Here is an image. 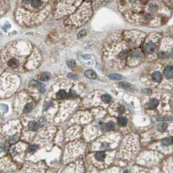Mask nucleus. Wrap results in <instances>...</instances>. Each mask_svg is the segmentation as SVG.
<instances>
[{"label": "nucleus", "mask_w": 173, "mask_h": 173, "mask_svg": "<svg viewBox=\"0 0 173 173\" xmlns=\"http://www.w3.org/2000/svg\"><path fill=\"white\" fill-rule=\"evenodd\" d=\"M83 58L85 59H89L91 58V56L89 55H83Z\"/></svg>", "instance_id": "473e14b6"}, {"label": "nucleus", "mask_w": 173, "mask_h": 173, "mask_svg": "<svg viewBox=\"0 0 173 173\" xmlns=\"http://www.w3.org/2000/svg\"><path fill=\"white\" fill-rule=\"evenodd\" d=\"M95 157L98 161H103L106 157V154L103 152H98L95 154Z\"/></svg>", "instance_id": "ddd939ff"}, {"label": "nucleus", "mask_w": 173, "mask_h": 173, "mask_svg": "<svg viewBox=\"0 0 173 173\" xmlns=\"http://www.w3.org/2000/svg\"><path fill=\"white\" fill-rule=\"evenodd\" d=\"M169 56V54L166 51H160L159 53V57L160 58H166Z\"/></svg>", "instance_id": "b1692460"}, {"label": "nucleus", "mask_w": 173, "mask_h": 173, "mask_svg": "<svg viewBox=\"0 0 173 173\" xmlns=\"http://www.w3.org/2000/svg\"><path fill=\"white\" fill-rule=\"evenodd\" d=\"M124 173H128V171H125Z\"/></svg>", "instance_id": "c9c22d12"}, {"label": "nucleus", "mask_w": 173, "mask_h": 173, "mask_svg": "<svg viewBox=\"0 0 173 173\" xmlns=\"http://www.w3.org/2000/svg\"><path fill=\"white\" fill-rule=\"evenodd\" d=\"M67 65L70 68H73L75 66L76 62H75V61H74V60H70V61H68Z\"/></svg>", "instance_id": "393cba45"}, {"label": "nucleus", "mask_w": 173, "mask_h": 173, "mask_svg": "<svg viewBox=\"0 0 173 173\" xmlns=\"http://www.w3.org/2000/svg\"><path fill=\"white\" fill-rule=\"evenodd\" d=\"M66 96H67V93H66V92L65 91V90H59L56 94V97H57V99H59V100L64 99Z\"/></svg>", "instance_id": "6e6552de"}, {"label": "nucleus", "mask_w": 173, "mask_h": 173, "mask_svg": "<svg viewBox=\"0 0 173 173\" xmlns=\"http://www.w3.org/2000/svg\"><path fill=\"white\" fill-rule=\"evenodd\" d=\"M109 78L113 80H120L124 78V77L119 74H111L109 76Z\"/></svg>", "instance_id": "dca6fc26"}, {"label": "nucleus", "mask_w": 173, "mask_h": 173, "mask_svg": "<svg viewBox=\"0 0 173 173\" xmlns=\"http://www.w3.org/2000/svg\"><path fill=\"white\" fill-rule=\"evenodd\" d=\"M9 140L11 141V143H14V142H16L18 140V137L17 136H12L9 139Z\"/></svg>", "instance_id": "c85d7f7f"}, {"label": "nucleus", "mask_w": 173, "mask_h": 173, "mask_svg": "<svg viewBox=\"0 0 173 173\" xmlns=\"http://www.w3.org/2000/svg\"><path fill=\"white\" fill-rule=\"evenodd\" d=\"M164 76L166 78L170 79L173 78V66H169L164 70Z\"/></svg>", "instance_id": "20e7f679"}, {"label": "nucleus", "mask_w": 173, "mask_h": 173, "mask_svg": "<svg viewBox=\"0 0 173 173\" xmlns=\"http://www.w3.org/2000/svg\"><path fill=\"white\" fill-rule=\"evenodd\" d=\"M118 123L120 126H126L127 125L128 120L127 119L124 118V117H120L118 119Z\"/></svg>", "instance_id": "f3484780"}, {"label": "nucleus", "mask_w": 173, "mask_h": 173, "mask_svg": "<svg viewBox=\"0 0 173 173\" xmlns=\"http://www.w3.org/2000/svg\"><path fill=\"white\" fill-rule=\"evenodd\" d=\"M124 108L123 106H120V107L119 108V113H122L124 112Z\"/></svg>", "instance_id": "7c9ffc66"}, {"label": "nucleus", "mask_w": 173, "mask_h": 173, "mask_svg": "<svg viewBox=\"0 0 173 173\" xmlns=\"http://www.w3.org/2000/svg\"><path fill=\"white\" fill-rule=\"evenodd\" d=\"M104 1H105L106 2H109V1H110L111 0H104Z\"/></svg>", "instance_id": "72a5a7b5"}, {"label": "nucleus", "mask_w": 173, "mask_h": 173, "mask_svg": "<svg viewBox=\"0 0 173 173\" xmlns=\"http://www.w3.org/2000/svg\"><path fill=\"white\" fill-rule=\"evenodd\" d=\"M45 120L44 119H41V120H40V126H42L44 124H45Z\"/></svg>", "instance_id": "2f4dec72"}, {"label": "nucleus", "mask_w": 173, "mask_h": 173, "mask_svg": "<svg viewBox=\"0 0 173 173\" xmlns=\"http://www.w3.org/2000/svg\"><path fill=\"white\" fill-rule=\"evenodd\" d=\"M119 86H120L121 88H122V89H124L125 90H128V91L132 90V86L129 83H126V82H121V83H120Z\"/></svg>", "instance_id": "9b49d317"}, {"label": "nucleus", "mask_w": 173, "mask_h": 173, "mask_svg": "<svg viewBox=\"0 0 173 173\" xmlns=\"http://www.w3.org/2000/svg\"><path fill=\"white\" fill-rule=\"evenodd\" d=\"M54 0H18L15 16L23 26H34L45 20Z\"/></svg>", "instance_id": "f03ea898"}, {"label": "nucleus", "mask_w": 173, "mask_h": 173, "mask_svg": "<svg viewBox=\"0 0 173 173\" xmlns=\"http://www.w3.org/2000/svg\"><path fill=\"white\" fill-rule=\"evenodd\" d=\"M158 103H159V101L157 99H152V100H151L149 102L148 104V107L150 109H154L157 107Z\"/></svg>", "instance_id": "9d476101"}, {"label": "nucleus", "mask_w": 173, "mask_h": 173, "mask_svg": "<svg viewBox=\"0 0 173 173\" xmlns=\"http://www.w3.org/2000/svg\"><path fill=\"white\" fill-rule=\"evenodd\" d=\"M37 150V146H31L29 148V151L31 153H34Z\"/></svg>", "instance_id": "cd10ccee"}, {"label": "nucleus", "mask_w": 173, "mask_h": 173, "mask_svg": "<svg viewBox=\"0 0 173 173\" xmlns=\"http://www.w3.org/2000/svg\"><path fill=\"white\" fill-rule=\"evenodd\" d=\"M56 2L55 17L56 19H60L73 12L80 0H56Z\"/></svg>", "instance_id": "7ed1b4c3"}, {"label": "nucleus", "mask_w": 173, "mask_h": 173, "mask_svg": "<svg viewBox=\"0 0 173 173\" xmlns=\"http://www.w3.org/2000/svg\"><path fill=\"white\" fill-rule=\"evenodd\" d=\"M85 35H86V31L85 29H83L79 33L78 35V38H81V37H84Z\"/></svg>", "instance_id": "bb28decb"}, {"label": "nucleus", "mask_w": 173, "mask_h": 173, "mask_svg": "<svg viewBox=\"0 0 173 173\" xmlns=\"http://www.w3.org/2000/svg\"><path fill=\"white\" fill-rule=\"evenodd\" d=\"M156 45L153 43L150 42V43L147 44L145 46V51L148 54H152L156 50Z\"/></svg>", "instance_id": "0eeeda50"}, {"label": "nucleus", "mask_w": 173, "mask_h": 173, "mask_svg": "<svg viewBox=\"0 0 173 173\" xmlns=\"http://www.w3.org/2000/svg\"><path fill=\"white\" fill-rule=\"evenodd\" d=\"M161 75L160 72H154L153 74H152V79H154V81H155L156 82H160L161 81Z\"/></svg>", "instance_id": "2eb2a0df"}, {"label": "nucleus", "mask_w": 173, "mask_h": 173, "mask_svg": "<svg viewBox=\"0 0 173 173\" xmlns=\"http://www.w3.org/2000/svg\"><path fill=\"white\" fill-rule=\"evenodd\" d=\"M33 109V104L31 103H28L25 106L24 108V113H29V112L32 111Z\"/></svg>", "instance_id": "f8f14e48"}, {"label": "nucleus", "mask_w": 173, "mask_h": 173, "mask_svg": "<svg viewBox=\"0 0 173 173\" xmlns=\"http://www.w3.org/2000/svg\"><path fill=\"white\" fill-rule=\"evenodd\" d=\"M167 124L166 123H161L157 126V130L161 132H163L167 130Z\"/></svg>", "instance_id": "a211bd4d"}, {"label": "nucleus", "mask_w": 173, "mask_h": 173, "mask_svg": "<svg viewBox=\"0 0 173 173\" xmlns=\"http://www.w3.org/2000/svg\"><path fill=\"white\" fill-rule=\"evenodd\" d=\"M30 85L37 86V88H38L39 91L41 92H42V93L44 92V91H45V86H44V85L42 83H38V81H31L30 82Z\"/></svg>", "instance_id": "423d86ee"}, {"label": "nucleus", "mask_w": 173, "mask_h": 173, "mask_svg": "<svg viewBox=\"0 0 173 173\" xmlns=\"http://www.w3.org/2000/svg\"><path fill=\"white\" fill-rule=\"evenodd\" d=\"M68 78H75L77 77V75L76 74H69L68 75Z\"/></svg>", "instance_id": "c756f323"}, {"label": "nucleus", "mask_w": 173, "mask_h": 173, "mask_svg": "<svg viewBox=\"0 0 173 173\" xmlns=\"http://www.w3.org/2000/svg\"><path fill=\"white\" fill-rule=\"evenodd\" d=\"M28 127H29V129L31 131H36L38 129V124L35 121H31L29 123Z\"/></svg>", "instance_id": "4468645a"}, {"label": "nucleus", "mask_w": 173, "mask_h": 173, "mask_svg": "<svg viewBox=\"0 0 173 173\" xmlns=\"http://www.w3.org/2000/svg\"><path fill=\"white\" fill-rule=\"evenodd\" d=\"M1 61L11 70H31L41 64V55L38 49L29 42L16 41L4 48Z\"/></svg>", "instance_id": "f257e3e1"}, {"label": "nucleus", "mask_w": 173, "mask_h": 173, "mask_svg": "<svg viewBox=\"0 0 173 173\" xmlns=\"http://www.w3.org/2000/svg\"><path fill=\"white\" fill-rule=\"evenodd\" d=\"M157 120L159 121H168V120H173V117L170 116H167V117H161V118H157Z\"/></svg>", "instance_id": "4be33fe9"}, {"label": "nucleus", "mask_w": 173, "mask_h": 173, "mask_svg": "<svg viewBox=\"0 0 173 173\" xmlns=\"http://www.w3.org/2000/svg\"><path fill=\"white\" fill-rule=\"evenodd\" d=\"M115 126V124L113 122H109L106 124V128L107 130H113Z\"/></svg>", "instance_id": "aec40b11"}, {"label": "nucleus", "mask_w": 173, "mask_h": 173, "mask_svg": "<svg viewBox=\"0 0 173 173\" xmlns=\"http://www.w3.org/2000/svg\"><path fill=\"white\" fill-rule=\"evenodd\" d=\"M49 79V76L48 74H44L41 76V80L42 81H46Z\"/></svg>", "instance_id": "412c9836"}, {"label": "nucleus", "mask_w": 173, "mask_h": 173, "mask_svg": "<svg viewBox=\"0 0 173 173\" xmlns=\"http://www.w3.org/2000/svg\"><path fill=\"white\" fill-rule=\"evenodd\" d=\"M7 0H0V16L5 13L7 9Z\"/></svg>", "instance_id": "39448f33"}, {"label": "nucleus", "mask_w": 173, "mask_h": 173, "mask_svg": "<svg viewBox=\"0 0 173 173\" xmlns=\"http://www.w3.org/2000/svg\"><path fill=\"white\" fill-rule=\"evenodd\" d=\"M171 143V139L170 138H167V139H163L162 141V144L163 145H165V146H168V145H169Z\"/></svg>", "instance_id": "5701e85b"}, {"label": "nucleus", "mask_w": 173, "mask_h": 173, "mask_svg": "<svg viewBox=\"0 0 173 173\" xmlns=\"http://www.w3.org/2000/svg\"><path fill=\"white\" fill-rule=\"evenodd\" d=\"M171 143L173 144V137L172 138H171Z\"/></svg>", "instance_id": "f704fd0d"}, {"label": "nucleus", "mask_w": 173, "mask_h": 173, "mask_svg": "<svg viewBox=\"0 0 173 173\" xmlns=\"http://www.w3.org/2000/svg\"><path fill=\"white\" fill-rule=\"evenodd\" d=\"M102 100L104 102L108 103L111 101V98L109 95H103L102 96Z\"/></svg>", "instance_id": "6ab92c4d"}, {"label": "nucleus", "mask_w": 173, "mask_h": 173, "mask_svg": "<svg viewBox=\"0 0 173 173\" xmlns=\"http://www.w3.org/2000/svg\"><path fill=\"white\" fill-rule=\"evenodd\" d=\"M0 109L2 110L3 111H4L5 113L6 112H7L8 111V106H7V105H5V104H1L0 105Z\"/></svg>", "instance_id": "a878e982"}, {"label": "nucleus", "mask_w": 173, "mask_h": 173, "mask_svg": "<svg viewBox=\"0 0 173 173\" xmlns=\"http://www.w3.org/2000/svg\"><path fill=\"white\" fill-rule=\"evenodd\" d=\"M85 76H86V78L91 79H95L97 78V76L95 74V72H93L92 70H86L85 72Z\"/></svg>", "instance_id": "1a4fd4ad"}]
</instances>
